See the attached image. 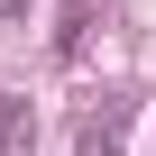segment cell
Listing matches in <instances>:
<instances>
[{
    "instance_id": "1",
    "label": "cell",
    "mask_w": 156,
    "mask_h": 156,
    "mask_svg": "<svg viewBox=\"0 0 156 156\" xmlns=\"http://www.w3.org/2000/svg\"><path fill=\"white\" fill-rule=\"evenodd\" d=\"M129 119H138L129 101H92L83 119H73V156H119L129 147Z\"/></svg>"
},
{
    "instance_id": "2",
    "label": "cell",
    "mask_w": 156,
    "mask_h": 156,
    "mask_svg": "<svg viewBox=\"0 0 156 156\" xmlns=\"http://www.w3.org/2000/svg\"><path fill=\"white\" fill-rule=\"evenodd\" d=\"M37 138V110L19 101V92H0V156H9V147H28Z\"/></svg>"
}]
</instances>
